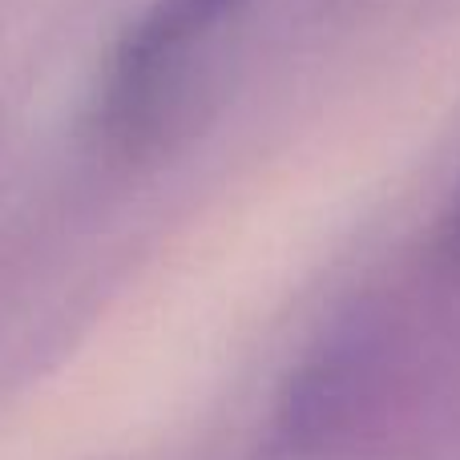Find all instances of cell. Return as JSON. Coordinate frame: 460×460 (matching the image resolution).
I'll use <instances>...</instances> for the list:
<instances>
[{
  "mask_svg": "<svg viewBox=\"0 0 460 460\" xmlns=\"http://www.w3.org/2000/svg\"><path fill=\"white\" fill-rule=\"evenodd\" d=\"M230 4H234V0H162L158 13L142 24V32L129 40L118 61L121 97H134V89L154 81V73H158L194 32H202L215 16H223Z\"/></svg>",
  "mask_w": 460,
  "mask_h": 460,
  "instance_id": "cell-1",
  "label": "cell"
}]
</instances>
